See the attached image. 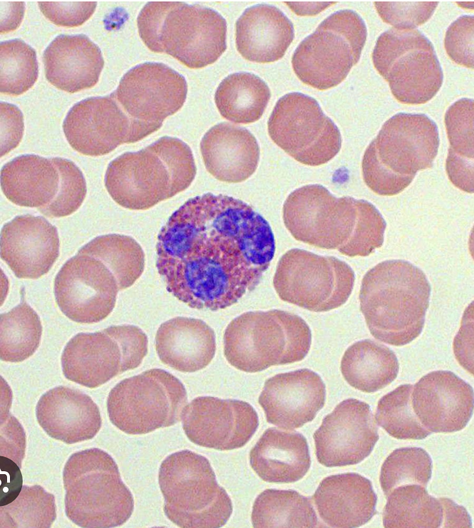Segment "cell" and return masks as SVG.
<instances>
[{"mask_svg": "<svg viewBox=\"0 0 474 528\" xmlns=\"http://www.w3.org/2000/svg\"><path fill=\"white\" fill-rule=\"evenodd\" d=\"M137 26L150 51L170 55L191 69L214 63L226 49V20L199 4L148 2L138 16Z\"/></svg>", "mask_w": 474, "mask_h": 528, "instance_id": "5b68a950", "label": "cell"}, {"mask_svg": "<svg viewBox=\"0 0 474 528\" xmlns=\"http://www.w3.org/2000/svg\"><path fill=\"white\" fill-rule=\"evenodd\" d=\"M0 513L1 528H49L56 518L55 497L40 485H23L12 502L1 506Z\"/></svg>", "mask_w": 474, "mask_h": 528, "instance_id": "ab89813d", "label": "cell"}, {"mask_svg": "<svg viewBox=\"0 0 474 528\" xmlns=\"http://www.w3.org/2000/svg\"><path fill=\"white\" fill-rule=\"evenodd\" d=\"M197 167L189 146L170 136L136 152H126L108 165L106 189L118 205L148 209L187 189Z\"/></svg>", "mask_w": 474, "mask_h": 528, "instance_id": "277c9868", "label": "cell"}, {"mask_svg": "<svg viewBox=\"0 0 474 528\" xmlns=\"http://www.w3.org/2000/svg\"><path fill=\"white\" fill-rule=\"evenodd\" d=\"M35 414L48 436L67 444L92 439L101 427L99 409L92 399L65 386L44 393L37 403Z\"/></svg>", "mask_w": 474, "mask_h": 528, "instance_id": "603a6c76", "label": "cell"}, {"mask_svg": "<svg viewBox=\"0 0 474 528\" xmlns=\"http://www.w3.org/2000/svg\"><path fill=\"white\" fill-rule=\"evenodd\" d=\"M270 98L265 82L249 72H236L224 78L217 87L214 101L224 119L235 123H251L263 114Z\"/></svg>", "mask_w": 474, "mask_h": 528, "instance_id": "836d02e7", "label": "cell"}, {"mask_svg": "<svg viewBox=\"0 0 474 528\" xmlns=\"http://www.w3.org/2000/svg\"><path fill=\"white\" fill-rule=\"evenodd\" d=\"M294 27L279 9L257 4L245 10L236 23V45L247 60L269 63L280 60L294 39Z\"/></svg>", "mask_w": 474, "mask_h": 528, "instance_id": "83f0119b", "label": "cell"}, {"mask_svg": "<svg viewBox=\"0 0 474 528\" xmlns=\"http://www.w3.org/2000/svg\"><path fill=\"white\" fill-rule=\"evenodd\" d=\"M411 403L418 419L429 431L455 432L464 429L471 418L473 390L451 371H433L414 385Z\"/></svg>", "mask_w": 474, "mask_h": 528, "instance_id": "ffe728a7", "label": "cell"}, {"mask_svg": "<svg viewBox=\"0 0 474 528\" xmlns=\"http://www.w3.org/2000/svg\"><path fill=\"white\" fill-rule=\"evenodd\" d=\"M106 329L120 346L124 371L138 367L148 352L146 334L133 325L111 326Z\"/></svg>", "mask_w": 474, "mask_h": 528, "instance_id": "bcb514c9", "label": "cell"}, {"mask_svg": "<svg viewBox=\"0 0 474 528\" xmlns=\"http://www.w3.org/2000/svg\"><path fill=\"white\" fill-rule=\"evenodd\" d=\"M78 253L101 261L115 277L119 290L133 285L145 268L142 247L133 238L123 234L97 236L82 247Z\"/></svg>", "mask_w": 474, "mask_h": 528, "instance_id": "8d00e7d4", "label": "cell"}, {"mask_svg": "<svg viewBox=\"0 0 474 528\" xmlns=\"http://www.w3.org/2000/svg\"><path fill=\"white\" fill-rule=\"evenodd\" d=\"M372 60L402 104H425L442 85L443 72L434 46L417 29L392 28L382 33L377 39Z\"/></svg>", "mask_w": 474, "mask_h": 528, "instance_id": "7c38bea8", "label": "cell"}, {"mask_svg": "<svg viewBox=\"0 0 474 528\" xmlns=\"http://www.w3.org/2000/svg\"><path fill=\"white\" fill-rule=\"evenodd\" d=\"M429 454L418 447L393 451L382 465L380 482L386 497L397 487L417 484L426 487L431 476Z\"/></svg>", "mask_w": 474, "mask_h": 528, "instance_id": "b9f144b4", "label": "cell"}, {"mask_svg": "<svg viewBox=\"0 0 474 528\" xmlns=\"http://www.w3.org/2000/svg\"><path fill=\"white\" fill-rule=\"evenodd\" d=\"M354 282V272L344 261L299 248L289 250L280 258L273 277L274 288L282 300L314 312L345 304Z\"/></svg>", "mask_w": 474, "mask_h": 528, "instance_id": "4fadbf2b", "label": "cell"}, {"mask_svg": "<svg viewBox=\"0 0 474 528\" xmlns=\"http://www.w3.org/2000/svg\"><path fill=\"white\" fill-rule=\"evenodd\" d=\"M0 318L1 359L18 363L31 357L39 346L43 331L38 314L23 300Z\"/></svg>", "mask_w": 474, "mask_h": 528, "instance_id": "74e56055", "label": "cell"}, {"mask_svg": "<svg viewBox=\"0 0 474 528\" xmlns=\"http://www.w3.org/2000/svg\"><path fill=\"white\" fill-rule=\"evenodd\" d=\"M318 461L326 467L361 462L379 439L369 405L350 398L326 415L313 435Z\"/></svg>", "mask_w": 474, "mask_h": 528, "instance_id": "ac0fdd59", "label": "cell"}, {"mask_svg": "<svg viewBox=\"0 0 474 528\" xmlns=\"http://www.w3.org/2000/svg\"><path fill=\"white\" fill-rule=\"evenodd\" d=\"M62 128L70 146L88 156L104 155L121 144L133 143L131 121L112 93L75 104Z\"/></svg>", "mask_w": 474, "mask_h": 528, "instance_id": "d6986e66", "label": "cell"}, {"mask_svg": "<svg viewBox=\"0 0 474 528\" xmlns=\"http://www.w3.org/2000/svg\"><path fill=\"white\" fill-rule=\"evenodd\" d=\"M473 100L461 99L446 111L444 123L450 143L446 170L450 181L462 191L473 192Z\"/></svg>", "mask_w": 474, "mask_h": 528, "instance_id": "d6a6232c", "label": "cell"}, {"mask_svg": "<svg viewBox=\"0 0 474 528\" xmlns=\"http://www.w3.org/2000/svg\"><path fill=\"white\" fill-rule=\"evenodd\" d=\"M155 349L166 365L183 373L196 372L206 368L215 355V333L201 319L175 317L159 326Z\"/></svg>", "mask_w": 474, "mask_h": 528, "instance_id": "f1b7e54d", "label": "cell"}, {"mask_svg": "<svg viewBox=\"0 0 474 528\" xmlns=\"http://www.w3.org/2000/svg\"><path fill=\"white\" fill-rule=\"evenodd\" d=\"M43 14L58 26H82L94 13L96 1H39Z\"/></svg>", "mask_w": 474, "mask_h": 528, "instance_id": "7dc6e473", "label": "cell"}, {"mask_svg": "<svg viewBox=\"0 0 474 528\" xmlns=\"http://www.w3.org/2000/svg\"><path fill=\"white\" fill-rule=\"evenodd\" d=\"M184 77L167 65L145 62L128 71L112 94L129 119L133 143L158 131L183 106Z\"/></svg>", "mask_w": 474, "mask_h": 528, "instance_id": "9a60e30c", "label": "cell"}, {"mask_svg": "<svg viewBox=\"0 0 474 528\" xmlns=\"http://www.w3.org/2000/svg\"><path fill=\"white\" fill-rule=\"evenodd\" d=\"M43 60L48 81L71 94L93 87L104 65L99 48L84 34L57 35Z\"/></svg>", "mask_w": 474, "mask_h": 528, "instance_id": "484cf974", "label": "cell"}, {"mask_svg": "<svg viewBox=\"0 0 474 528\" xmlns=\"http://www.w3.org/2000/svg\"><path fill=\"white\" fill-rule=\"evenodd\" d=\"M375 7L382 21L399 30L414 29L426 22L434 13L437 1H375Z\"/></svg>", "mask_w": 474, "mask_h": 528, "instance_id": "ee69618b", "label": "cell"}, {"mask_svg": "<svg viewBox=\"0 0 474 528\" xmlns=\"http://www.w3.org/2000/svg\"><path fill=\"white\" fill-rule=\"evenodd\" d=\"M399 362L387 346L364 339L345 351L341 371L346 381L360 391L371 393L390 385L397 376Z\"/></svg>", "mask_w": 474, "mask_h": 528, "instance_id": "1f68e13d", "label": "cell"}, {"mask_svg": "<svg viewBox=\"0 0 474 528\" xmlns=\"http://www.w3.org/2000/svg\"><path fill=\"white\" fill-rule=\"evenodd\" d=\"M413 385H401L379 400L375 420L391 436L397 439H423L431 431L416 416L411 403Z\"/></svg>", "mask_w": 474, "mask_h": 528, "instance_id": "f35d334b", "label": "cell"}, {"mask_svg": "<svg viewBox=\"0 0 474 528\" xmlns=\"http://www.w3.org/2000/svg\"><path fill=\"white\" fill-rule=\"evenodd\" d=\"M443 508V527H471L470 517L466 510L451 499L439 498Z\"/></svg>", "mask_w": 474, "mask_h": 528, "instance_id": "816d5d0a", "label": "cell"}, {"mask_svg": "<svg viewBox=\"0 0 474 528\" xmlns=\"http://www.w3.org/2000/svg\"><path fill=\"white\" fill-rule=\"evenodd\" d=\"M382 513L386 528H437L443 524L439 499L430 495L425 487L407 484L395 488L387 497Z\"/></svg>", "mask_w": 474, "mask_h": 528, "instance_id": "e575fe53", "label": "cell"}, {"mask_svg": "<svg viewBox=\"0 0 474 528\" xmlns=\"http://www.w3.org/2000/svg\"><path fill=\"white\" fill-rule=\"evenodd\" d=\"M473 303L465 309L462 319L461 326L455 337L453 350L459 363L472 375L473 374Z\"/></svg>", "mask_w": 474, "mask_h": 528, "instance_id": "681fc988", "label": "cell"}, {"mask_svg": "<svg viewBox=\"0 0 474 528\" xmlns=\"http://www.w3.org/2000/svg\"><path fill=\"white\" fill-rule=\"evenodd\" d=\"M205 167L214 178L228 183L241 182L256 170L260 148L246 128L230 123L211 127L200 142Z\"/></svg>", "mask_w": 474, "mask_h": 528, "instance_id": "d4e9b609", "label": "cell"}, {"mask_svg": "<svg viewBox=\"0 0 474 528\" xmlns=\"http://www.w3.org/2000/svg\"><path fill=\"white\" fill-rule=\"evenodd\" d=\"M61 364L67 380L89 388L125 372L120 346L106 329L76 334L64 348Z\"/></svg>", "mask_w": 474, "mask_h": 528, "instance_id": "4316f807", "label": "cell"}, {"mask_svg": "<svg viewBox=\"0 0 474 528\" xmlns=\"http://www.w3.org/2000/svg\"><path fill=\"white\" fill-rule=\"evenodd\" d=\"M158 483L164 512L180 527L218 528L231 515V500L202 455L189 450L170 454L161 463Z\"/></svg>", "mask_w": 474, "mask_h": 528, "instance_id": "9c48e42d", "label": "cell"}, {"mask_svg": "<svg viewBox=\"0 0 474 528\" xmlns=\"http://www.w3.org/2000/svg\"><path fill=\"white\" fill-rule=\"evenodd\" d=\"M366 38V26L356 12L336 11L299 44L292 69L305 84L319 90L333 88L357 64Z\"/></svg>", "mask_w": 474, "mask_h": 528, "instance_id": "30bf717a", "label": "cell"}, {"mask_svg": "<svg viewBox=\"0 0 474 528\" xmlns=\"http://www.w3.org/2000/svg\"><path fill=\"white\" fill-rule=\"evenodd\" d=\"M272 141L297 162L319 166L334 158L341 136L334 121L314 98L299 92L284 95L268 121Z\"/></svg>", "mask_w": 474, "mask_h": 528, "instance_id": "5bb4252c", "label": "cell"}, {"mask_svg": "<svg viewBox=\"0 0 474 528\" xmlns=\"http://www.w3.org/2000/svg\"><path fill=\"white\" fill-rule=\"evenodd\" d=\"M59 253L57 230L43 216H17L1 229V258L18 278L45 275Z\"/></svg>", "mask_w": 474, "mask_h": 528, "instance_id": "7402d4cb", "label": "cell"}, {"mask_svg": "<svg viewBox=\"0 0 474 528\" xmlns=\"http://www.w3.org/2000/svg\"><path fill=\"white\" fill-rule=\"evenodd\" d=\"M187 405L180 380L160 368L145 370L116 384L107 398L111 422L128 434H145L177 424Z\"/></svg>", "mask_w": 474, "mask_h": 528, "instance_id": "8fae6325", "label": "cell"}, {"mask_svg": "<svg viewBox=\"0 0 474 528\" xmlns=\"http://www.w3.org/2000/svg\"><path fill=\"white\" fill-rule=\"evenodd\" d=\"M1 156H3L15 148L23 136V116L17 106L1 102Z\"/></svg>", "mask_w": 474, "mask_h": 528, "instance_id": "c3c4849f", "label": "cell"}, {"mask_svg": "<svg viewBox=\"0 0 474 528\" xmlns=\"http://www.w3.org/2000/svg\"><path fill=\"white\" fill-rule=\"evenodd\" d=\"M312 500L321 519L331 527H359L376 513L377 495L372 483L356 473L325 478Z\"/></svg>", "mask_w": 474, "mask_h": 528, "instance_id": "cb8c5ba5", "label": "cell"}, {"mask_svg": "<svg viewBox=\"0 0 474 528\" xmlns=\"http://www.w3.org/2000/svg\"><path fill=\"white\" fill-rule=\"evenodd\" d=\"M251 521L255 528L319 525L309 498L292 490L263 491L254 501Z\"/></svg>", "mask_w": 474, "mask_h": 528, "instance_id": "d590c367", "label": "cell"}, {"mask_svg": "<svg viewBox=\"0 0 474 528\" xmlns=\"http://www.w3.org/2000/svg\"><path fill=\"white\" fill-rule=\"evenodd\" d=\"M1 501L4 506L12 502L22 489V475L20 466L6 456L0 457Z\"/></svg>", "mask_w": 474, "mask_h": 528, "instance_id": "f907efd6", "label": "cell"}, {"mask_svg": "<svg viewBox=\"0 0 474 528\" xmlns=\"http://www.w3.org/2000/svg\"><path fill=\"white\" fill-rule=\"evenodd\" d=\"M282 218L296 240L349 257L368 256L384 242L386 222L373 204L338 198L318 184L292 192L283 204Z\"/></svg>", "mask_w": 474, "mask_h": 528, "instance_id": "7a4b0ae2", "label": "cell"}, {"mask_svg": "<svg viewBox=\"0 0 474 528\" xmlns=\"http://www.w3.org/2000/svg\"><path fill=\"white\" fill-rule=\"evenodd\" d=\"M51 158L59 172V189L53 200L38 210L50 218L69 216L79 208L85 198L86 181L80 169L71 160Z\"/></svg>", "mask_w": 474, "mask_h": 528, "instance_id": "7bdbcfd3", "label": "cell"}, {"mask_svg": "<svg viewBox=\"0 0 474 528\" xmlns=\"http://www.w3.org/2000/svg\"><path fill=\"white\" fill-rule=\"evenodd\" d=\"M250 464L264 481L289 483L302 479L311 465L305 437L298 432L268 429L250 452Z\"/></svg>", "mask_w": 474, "mask_h": 528, "instance_id": "f546056e", "label": "cell"}, {"mask_svg": "<svg viewBox=\"0 0 474 528\" xmlns=\"http://www.w3.org/2000/svg\"><path fill=\"white\" fill-rule=\"evenodd\" d=\"M311 343L309 326L296 314L280 309L248 312L227 326L224 354L238 370L256 373L303 360Z\"/></svg>", "mask_w": 474, "mask_h": 528, "instance_id": "ba28073f", "label": "cell"}, {"mask_svg": "<svg viewBox=\"0 0 474 528\" xmlns=\"http://www.w3.org/2000/svg\"><path fill=\"white\" fill-rule=\"evenodd\" d=\"M117 281L99 260L86 254L70 258L54 281V293L61 312L70 320L93 324L106 318L114 308Z\"/></svg>", "mask_w": 474, "mask_h": 528, "instance_id": "2e32d148", "label": "cell"}, {"mask_svg": "<svg viewBox=\"0 0 474 528\" xmlns=\"http://www.w3.org/2000/svg\"><path fill=\"white\" fill-rule=\"evenodd\" d=\"M325 400L326 386L321 378L302 368L268 379L258 402L269 423L294 430L312 421Z\"/></svg>", "mask_w": 474, "mask_h": 528, "instance_id": "44dd1931", "label": "cell"}, {"mask_svg": "<svg viewBox=\"0 0 474 528\" xmlns=\"http://www.w3.org/2000/svg\"><path fill=\"white\" fill-rule=\"evenodd\" d=\"M62 478L65 513L76 525L115 527L131 516L133 495L116 463L104 450L92 448L74 453L65 465Z\"/></svg>", "mask_w": 474, "mask_h": 528, "instance_id": "52a82bcc", "label": "cell"}, {"mask_svg": "<svg viewBox=\"0 0 474 528\" xmlns=\"http://www.w3.org/2000/svg\"><path fill=\"white\" fill-rule=\"evenodd\" d=\"M275 251L271 227L253 207L206 193L188 199L161 229L156 267L180 301L217 311L258 285Z\"/></svg>", "mask_w": 474, "mask_h": 528, "instance_id": "6da1fadb", "label": "cell"}, {"mask_svg": "<svg viewBox=\"0 0 474 528\" xmlns=\"http://www.w3.org/2000/svg\"><path fill=\"white\" fill-rule=\"evenodd\" d=\"M473 16L459 17L448 28L444 47L448 57L456 64L473 68Z\"/></svg>", "mask_w": 474, "mask_h": 528, "instance_id": "f6af8a7d", "label": "cell"}, {"mask_svg": "<svg viewBox=\"0 0 474 528\" xmlns=\"http://www.w3.org/2000/svg\"><path fill=\"white\" fill-rule=\"evenodd\" d=\"M60 183L52 158L22 155L5 164L1 170V187L12 203L38 209L47 206L56 196Z\"/></svg>", "mask_w": 474, "mask_h": 528, "instance_id": "4dcf8cb0", "label": "cell"}, {"mask_svg": "<svg viewBox=\"0 0 474 528\" xmlns=\"http://www.w3.org/2000/svg\"><path fill=\"white\" fill-rule=\"evenodd\" d=\"M182 427L194 444L219 451L245 446L258 427V417L248 402L201 396L187 404Z\"/></svg>", "mask_w": 474, "mask_h": 528, "instance_id": "e0dca14e", "label": "cell"}, {"mask_svg": "<svg viewBox=\"0 0 474 528\" xmlns=\"http://www.w3.org/2000/svg\"><path fill=\"white\" fill-rule=\"evenodd\" d=\"M431 286L424 273L403 260L382 261L364 275L360 309L375 339L402 346L424 328Z\"/></svg>", "mask_w": 474, "mask_h": 528, "instance_id": "3957f363", "label": "cell"}, {"mask_svg": "<svg viewBox=\"0 0 474 528\" xmlns=\"http://www.w3.org/2000/svg\"><path fill=\"white\" fill-rule=\"evenodd\" d=\"M439 146L438 128L422 114L399 113L382 125L362 160L363 177L375 194L393 196L417 172L431 168Z\"/></svg>", "mask_w": 474, "mask_h": 528, "instance_id": "8992f818", "label": "cell"}, {"mask_svg": "<svg viewBox=\"0 0 474 528\" xmlns=\"http://www.w3.org/2000/svg\"><path fill=\"white\" fill-rule=\"evenodd\" d=\"M2 94L18 96L31 89L38 76L35 50L21 39L0 44Z\"/></svg>", "mask_w": 474, "mask_h": 528, "instance_id": "60d3db41", "label": "cell"}]
</instances>
